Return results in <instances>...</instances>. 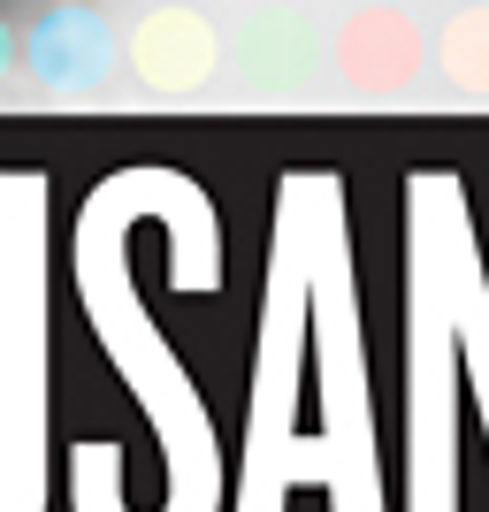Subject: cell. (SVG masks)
Returning <instances> with one entry per match:
<instances>
[{
    "label": "cell",
    "instance_id": "6da1fadb",
    "mask_svg": "<svg viewBox=\"0 0 489 512\" xmlns=\"http://www.w3.org/2000/svg\"><path fill=\"white\" fill-rule=\"evenodd\" d=\"M337 77L344 92H367V100H398V92L421 85L428 69V39L421 23L405 16V8H390V0H367V8H352V16L337 23Z\"/></svg>",
    "mask_w": 489,
    "mask_h": 512
},
{
    "label": "cell",
    "instance_id": "7a4b0ae2",
    "mask_svg": "<svg viewBox=\"0 0 489 512\" xmlns=\"http://www.w3.org/2000/svg\"><path fill=\"white\" fill-rule=\"evenodd\" d=\"M16 62L31 69V85L46 92H100L107 69H115V23L92 8V0H54L31 16Z\"/></svg>",
    "mask_w": 489,
    "mask_h": 512
},
{
    "label": "cell",
    "instance_id": "3957f363",
    "mask_svg": "<svg viewBox=\"0 0 489 512\" xmlns=\"http://www.w3.org/2000/svg\"><path fill=\"white\" fill-rule=\"evenodd\" d=\"M130 77L161 100H184V92L214 85V69H222V31H214L199 8L169 0V8H146V16L130 23Z\"/></svg>",
    "mask_w": 489,
    "mask_h": 512
},
{
    "label": "cell",
    "instance_id": "277c9868",
    "mask_svg": "<svg viewBox=\"0 0 489 512\" xmlns=\"http://www.w3.org/2000/svg\"><path fill=\"white\" fill-rule=\"evenodd\" d=\"M237 77L253 92H298L314 77V31L298 8H253L237 31Z\"/></svg>",
    "mask_w": 489,
    "mask_h": 512
},
{
    "label": "cell",
    "instance_id": "5b68a950",
    "mask_svg": "<svg viewBox=\"0 0 489 512\" xmlns=\"http://www.w3.org/2000/svg\"><path fill=\"white\" fill-rule=\"evenodd\" d=\"M436 69H444L459 92L489 100V0H474V8H459V16L444 23V39H436Z\"/></svg>",
    "mask_w": 489,
    "mask_h": 512
},
{
    "label": "cell",
    "instance_id": "8992f818",
    "mask_svg": "<svg viewBox=\"0 0 489 512\" xmlns=\"http://www.w3.org/2000/svg\"><path fill=\"white\" fill-rule=\"evenodd\" d=\"M8 69H16V31L0 23V77H8Z\"/></svg>",
    "mask_w": 489,
    "mask_h": 512
}]
</instances>
